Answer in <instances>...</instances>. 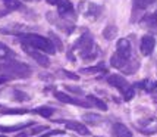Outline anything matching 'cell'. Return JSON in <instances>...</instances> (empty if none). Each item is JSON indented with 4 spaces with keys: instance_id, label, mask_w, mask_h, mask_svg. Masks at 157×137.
<instances>
[{
    "instance_id": "obj_1",
    "label": "cell",
    "mask_w": 157,
    "mask_h": 137,
    "mask_svg": "<svg viewBox=\"0 0 157 137\" xmlns=\"http://www.w3.org/2000/svg\"><path fill=\"white\" fill-rule=\"evenodd\" d=\"M18 35V40L29 47H34L37 50H41L47 55H55L56 53V47L55 44L52 43L50 38H46L43 35L38 34H33V33H28V34H16Z\"/></svg>"
},
{
    "instance_id": "obj_2",
    "label": "cell",
    "mask_w": 157,
    "mask_h": 137,
    "mask_svg": "<svg viewBox=\"0 0 157 137\" xmlns=\"http://www.w3.org/2000/svg\"><path fill=\"white\" fill-rule=\"evenodd\" d=\"M0 71H2V75L7 77L9 80H12V78H27V77L33 74L31 66H28L27 63L16 61V59L5 61L0 65Z\"/></svg>"
},
{
    "instance_id": "obj_3",
    "label": "cell",
    "mask_w": 157,
    "mask_h": 137,
    "mask_svg": "<svg viewBox=\"0 0 157 137\" xmlns=\"http://www.w3.org/2000/svg\"><path fill=\"white\" fill-rule=\"evenodd\" d=\"M74 50H76L84 61H93L98 55V49L94 44V40L90 33L82 34L78 40L74 43Z\"/></svg>"
},
{
    "instance_id": "obj_4",
    "label": "cell",
    "mask_w": 157,
    "mask_h": 137,
    "mask_svg": "<svg viewBox=\"0 0 157 137\" xmlns=\"http://www.w3.org/2000/svg\"><path fill=\"white\" fill-rule=\"evenodd\" d=\"M107 83H109L112 87H115L121 91V95L123 96V100L129 102L132 97L135 96V89L134 86H131L129 83L126 81V78H123L119 74H110L107 75Z\"/></svg>"
},
{
    "instance_id": "obj_5",
    "label": "cell",
    "mask_w": 157,
    "mask_h": 137,
    "mask_svg": "<svg viewBox=\"0 0 157 137\" xmlns=\"http://www.w3.org/2000/svg\"><path fill=\"white\" fill-rule=\"evenodd\" d=\"M55 97L57 100H60L63 103H69V105H76V106H81V108H93V105L87 100H82V99H78V97H74L72 95H68V93H63V91H55Z\"/></svg>"
},
{
    "instance_id": "obj_6",
    "label": "cell",
    "mask_w": 157,
    "mask_h": 137,
    "mask_svg": "<svg viewBox=\"0 0 157 137\" xmlns=\"http://www.w3.org/2000/svg\"><path fill=\"white\" fill-rule=\"evenodd\" d=\"M22 49H24V52H25L28 56H31L40 66L47 68L48 65H50V59H48L47 53H44V52H41V50H37V49H34V47L25 46V44H22Z\"/></svg>"
},
{
    "instance_id": "obj_7",
    "label": "cell",
    "mask_w": 157,
    "mask_h": 137,
    "mask_svg": "<svg viewBox=\"0 0 157 137\" xmlns=\"http://www.w3.org/2000/svg\"><path fill=\"white\" fill-rule=\"evenodd\" d=\"M57 12H59V16L63 18V19H69V21L76 19L74 5L69 0H59V3H57Z\"/></svg>"
},
{
    "instance_id": "obj_8",
    "label": "cell",
    "mask_w": 157,
    "mask_h": 137,
    "mask_svg": "<svg viewBox=\"0 0 157 137\" xmlns=\"http://www.w3.org/2000/svg\"><path fill=\"white\" fill-rule=\"evenodd\" d=\"M79 10L85 18H90V19H97L101 15V7L91 3V2H81L79 3Z\"/></svg>"
},
{
    "instance_id": "obj_9",
    "label": "cell",
    "mask_w": 157,
    "mask_h": 137,
    "mask_svg": "<svg viewBox=\"0 0 157 137\" xmlns=\"http://www.w3.org/2000/svg\"><path fill=\"white\" fill-rule=\"evenodd\" d=\"M116 55L123 59H132V44L128 38H121L116 44Z\"/></svg>"
},
{
    "instance_id": "obj_10",
    "label": "cell",
    "mask_w": 157,
    "mask_h": 137,
    "mask_svg": "<svg viewBox=\"0 0 157 137\" xmlns=\"http://www.w3.org/2000/svg\"><path fill=\"white\" fill-rule=\"evenodd\" d=\"M57 123L65 124L68 130L75 131V133L81 134V136H90V134H91L90 130L87 128V125H84V124L79 123V121H63V119H60V121H57Z\"/></svg>"
},
{
    "instance_id": "obj_11",
    "label": "cell",
    "mask_w": 157,
    "mask_h": 137,
    "mask_svg": "<svg viewBox=\"0 0 157 137\" xmlns=\"http://www.w3.org/2000/svg\"><path fill=\"white\" fill-rule=\"evenodd\" d=\"M154 46H156V40L153 35H144L141 38V43H140V50L144 56H150L154 50Z\"/></svg>"
},
{
    "instance_id": "obj_12",
    "label": "cell",
    "mask_w": 157,
    "mask_h": 137,
    "mask_svg": "<svg viewBox=\"0 0 157 137\" xmlns=\"http://www.w3.org/2000/svg\"><path fill=\"white\" fill-rule=\"evenodd\" d=\"M141 22H143V27L147 28V30L150 31L151 34L157 35V12H154V14L145 15Z\"/></svg>"
},
{
    "instance_id": "obj_13",
    "label": "cell",
    "mask_w": 157,
    "mask_h": 137,
    "mask_svg": "<svg viewBox=\"0 0 157 137\" xmlns=\"http://www.w3.org/2000/svg\"><path fill=\"white\" fill-rule=\"evenodd\" d=\"M113 134L115 137H132V131L122 123L113 124Z\"/></svg>"
},
{
    "instance_id": "obj_14",
    "label": "cell",
    "mask_w": 157,
    "mask_h": 137,
    "mask_svg": "<svg viewBox=\"0 0 157 137\" xmlns=\"http://www.w3.org/2000/svg\"><path fill=\"white\" fill-rule=\"evenodd\" d=\"M15 52L12 50L10 47H7L5 43H2L0 41V61L5 62V61H10V59H13L15 58Z\"/></svg>"
},
{
    "instance_id": "obj_15",
    "label": "cell",
    "mask_w": 157,
    "mask_h": 137,
    "mask_svg": "<svg viewBox=\"0 0 157 137\" xmlns=\"http://www.w3.org/2000/svg\"><path fill=\"white\" fill-rule=\"evenodd\" d=\"M33 121H28V123H21L16 125H0V133H12V131H18L22 128H27L28 125H33Z\"/></svg>"
},
{
    "instance_id": "obj_16",
    "label": "cell",
    "mask_w": 157,
    "mask_h": 137,
    "mask_svg": "<svg viewBox=\"0 0 157 137\" xmlns=\"http://www.w3.org/2000/svg\"><path fill=\"white\" fill-rule=\"evenodd\" d=\"M46 130H48V127H46V125H37V127L31 128V130H24L22 133L16 134V137H31V136H35V134H41Z\"/></svg>"
},
{
    "instance_id": "obj_17",
    "label": "cell",
    "mask_w": 157,
    "mask_h": 137,
    "mask_svg": "<svg viewBox=\"0 0 157 137\" xmlns=\"http://www.w3.org/2000/svg\"><path fill=\"white\" fill-rule=\"evenodd\" d=\"M87 100H88L91 105H93V108H97V109L100 111H107V105H106V102H103L101 99H98V97L93 96V95H90V96H87Z\"/></svg>"
},
{
    "instance_id": "obj_18",
    "label": "cell",
    "mask_w": 157,
    "mask_h": 137,
    "mask_svg": "<svg viewBox=\"0 0 157 137\" xmlns=\"http://www.w3.org/2000/svg\"><path fill=\"white\" fill-rule=\"evenodd\" d=\"M117 35V27L116 25H113V24H110L107 27L104 28V31H103V37L106 38V40H113L115 37Z\"/></svg>"
},
{
    "instance_id": "obj_19",
    "label": "cell",
    "mask_w": 157,
    "mask_h": 137,
    "mask_svg": "<svg viewBox=\"0 0 157 137\" xmlns=\"http://www.w3.org/2000/svg\"><path fill=\"white\" fill-rule=\"evenodd\" d=\"M33 112L41 115L43 118H50L53 114H55V109H53V108H50V106H40V108H35Z\"/></svg>"
},
{
    "instance_id": "obj_20",
    "label": "cell",
    "mask_w": 157,
    "mask_h": 137,
    "mask_svg": "<svg viewBox=\"0 0 157 137\" xmlns=\"http://www.w3.org/2000/svg\"><path fill=\"white\" fill-rule=\"evenodd\" d=\"M154 2H156V0H132L135 10H144V9H147L150 5H153Z\"/></svg>"
},
{
    "instance_id": "obj_21",
    "label": "cell",
    "mask_w": 157,
    "mask_h": 137,
    "mask_svg": "<svg viewBox=\"0 0 157 137\" xmlns=\"http://www.w3.org/2000/svg\"><path fill=\"white\" fill-rule=\"evenodd\" d=\"M3 5L7 10H18V9H22V3L21 0H3Z\"/></svg>"
},
{
    "instance_id": "obj_22",
    "label": "cell",
    "mask_w": 157,
    "mask_h": 137,
    "mask_svg": "<svg viewBox=\"0 0 157 137\" xmlns=\"http://www.w3.org/2000/svg\"><path fill=\"white\" fill-rule=\"evenodd\" d=\"M134 87H138V89L145 90V91H151L154 87V83H151L150 80H144V81H138Z\"/></svg>"
},
{
    "instance_id": "obj_23",
    "label": "cell",
    "mask_w": 157,
    "mask_h": 137,
    "mask_svg": "<svg viewBox=\"0 0 157 137\" xmlns=\"http://www.w3.org/2000/svg\"><path fill=\"white\" fill-rule=\"evenodd\" d=\"M27 112H28L27 109H10V108L0 109V114H3V115H24Z\"/></svg>"
},
{
    "instance_id": "obj_24",
    "label": "cell",
    "mask_w": 157,
    "mask_h": 137,
    "mask_svg": "<svg viewBox=\"0 0 157 137\" xmlns=\"http://www.w3.org/2000/svg\"><path fill=\"white\" fill-rule=\"evenodd\" d=\"M84 119H85L88 124H94V125H96V124L100 123L101 117H98L96 114H85V115H84Z\"/></svg>"
},
{
    "instance_id": "obj_25",
    "label": "cell",
    "mask_w": 157,
    "mask_h": 137,
    "mask_svg": "<svg viewBox=\"0 0 157 137\" xmlns=\"http://www.w3.org/2000/svg\"><path fill=\"white\" fill-rule=\"evenodd\" d=\"M50 40H52V43L55 44L56 50H63V44H62L60 38L57 37L56 34H53V33H50Z\"/></svg>"
},
{
    "instance_id": "obj_26",
    "label": "cell",
    "mask_w": 157,
    "mask_h": 137,
    "mask_svg": "<svg viewBox=\"0 0 157 137\" xmlns=\"http://www.w3.org/2000/svg\"><path fill=\"white\" fill-rule=\"evenodd\" d=\"M104 71V66H93V68H82L81 72L82 74H93V72H97V71Z\"/></svg>"
},
{
    "instance_id": "obj_27",
    "label": "cell",
    "mask_w": 157,
    "mask_h": 137,
    "mask_svg": "<svg viewBox=\"0 0 157 137\" xmlns=\"http://www.w3.org/2000/svg\"><path fill=\"white\" fill-rule=\"evenodd\" d=\"M65 89L68 90V91H71V93H74V95H84V90L81 89V87H76V86H66Z\"/></svg>"
},
{
    "instance_id": "obj_28",
    "label": "cell",
    "mask_w": 157,
    "mask_h": 137,
    "mask_svg": "<svg viewBox=\"0 0 157 137\" xmlns=\"http://www.w3.org/2000/svg\"><path fill=\"white\" fill-rule=\"evenodd\" d=\"M13 95H15L13 99H16V100H27V99H29V96H28V95L22 93V91H19V90H15Z\"/></svg>"
},
{
    "instance_id": "obj_29",
    "label": "cell",
    "mask_w": 157,
    "mask_h": 137,
    "mask_svg": "<svg viewBox=\"0 0 157 137\" xmlns=\"http://www.w3.org/2000/svg\"><path fill=\"white\" fill-rule=\"evenodd\" d=\"M65 130H50V131H44V134H41L38 137H52V136H56V134H63Z\"/></svg>"
},
{
    "instance_id": "obj_30",
    "label": "cell",
    "mask_w": 157,
    "mask_h": 137,
    "mask_svg": "<svg viewBox=\"0 0 157 137\" xmlns=\"http://www.w3.org/2000/svg\"><path fill=\"white\" fill-rule=\"evenodd\" d=\"M62 72H63L65 75L68 77V78H71V80H74V81H78V80H79V75H78V74H74V72H69V71H66V69H62Z\"/></svg>"
},
{
    "instance_id": "obj_31",
    "label": "cell",
    "mask_w": 157,
    "mask_h": 137,
    "mask_svg": "<svg viewBox=\"0 0 157 137\" xmlns=\"http://www.w3.org/2000/svg\"><path fill=\"white\" fill-rule=\"evenodd\" d=\"M7 80H9V78H7V77H5V75H2L0 77V86H2V84H3V83H6Z\"/></svg>"
},
{
    "instance_id": "obj_32",
    "label": "cell",
    "mask_w": 157,
    "mask_h": 137,
    "mask_svg": "<svg viewBox=\"0 0 157 137\" xmlns=\"http://www.w3.org/2000/svg\"><path fill=\"white\" fill-rule=\"evenodd\" d=\"M46 2H47L48 5H57L59 3V0H46Z\"/></svg>"
},
{
    "instance_id": "obj_33",
    "label": "cell",
    "mask_w": 157,
    "mask_h": 137,
    "mask_svg": "<svg viewBox=\"0 0 157 137\" xmlns=\"http://www.w3.org/2000/svg\"><path fill=\"white\" fill-rule=\"evenodd\" d=\"M151 93H156V96H157V83H154V87L151 90Z\"/></svg>"
},
{
    "instance_id": "obj_34",
    "label": "cell",
    "mask_w": 157,
    "mask_h": 137,
    "mask_svg": "<svg viewBox=\"0 0 157 137\" xmlns=\"http://www.w3.org/2000/svg\"><path fill=\"white\" fill-rule=\"evenodd\" d=\"M6 14H7L6 10H2V9H0V18H2V16H5Z\"/></svg>"
},
{
    "instance_id": "obj_35",
    "label": "cell",
    "mask_w": 157,
    "mask_h": 137,
    "mask_svg": "<svg viewBox=\"0 0 157 137\" xmlns=\"http://www.w3.org/2000/svg\"><path fill=\"white\" fill-rule=\"evenodd\" d=\"M24 2H38V0H24Z\"/></svg>"
},
{
    "instance_id": "obj_36",
    "label": "cell",
    "mask_w": 157,
    "mask_h": 137,
    "mask_svg": "<svg viewBox=\"0 0 157 137\" xmlns=\"http://www.w3.org/2000/svg\"><path fill=\"white\" fill-rule=\"evenodd\" d=\"M0 137H6V136H3V134H0Z\"/></svg>"
},
{
    "instance_id": "obj_37",
    "label": "cell",
    "mask_w": 157,
    "mask_h": 137,
    "mask_svg": "<svg viewBox=\"0 0 157 137\" xmlns=\"http://www.w3.org/2000/svg\"><path fill=\"white\" fill-rule=\"evenodd\" d=\"M96 137H101V136H96Z\"/></svg>"
}]
</instances>
